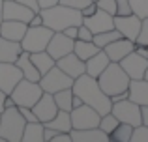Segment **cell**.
Wrapping results in <instances>:
<instances>
[{
    "label": "cell",
    "mask_w": 148,
    "mask_h": 142,
    "mask_svg": "<svg viewBox=\"0 0 148 142\" xmlns=\"http://www.w3.org/2000/svg\"><path fill=\"white\" fill-rule=\"evenodd\" d=\"M71 142H109L111 137L103 133L99 127H90V129H71L69 131Z\"/></svg>",
    "instance_id": "d6986e66"
},
{
    "label": "cell",
    "mask_w": 148,
    "mask_h": 142,
    "mask_svg": "<svg viewBox=\"0 0 148 142\" xmlns=\"http://www.w3.org/2000/svg\"><path fill=\"white\" fill-rule=\"evenodd\" d=\"M30 60L34 62L36 69L40 71V75L47 73L53 66H56V60L49 54L47 51H40V52H30Z\"/></svg>",
    "instance_id": "484cf974"
},
{
    "label": "cell",
    "mask_w": 148,
    "mask_h": 142,
    "mask_svg": "<svg viewBox=\"0 0 148 142\" xmlns=\"http://www.w3.org/2000/svg\"><path fill=\"white\" fill-rule=\"evenodd\" d=\"M4 99H6V94H4V92L0 90V112L4 110Z\"/></svg>",
    "instance_id": "816d5d0a"
},
{
    "label": "cell",
    "mask_w": 148,
    "mask_h": 142,
    "mask_svg": "<svg viewBox=\"0 0 148 142\" xmlns=\"http://www.w3.org/2000/svg\"><path fill=\"white\" fill-rule=\"evenodd\" d=\"M54 103H56L58 110H71L73 109V90L71 88H64V90H58L53 94Z\"/></svg>",
    "instance_id": "f1b7e54d"
},
{
    "label": "cell",
    "mask_w": 148,
    "mask_h": 142,
    "mask_svg": "<svg viewBox=\"0 0 148 142\" xmlns=\"http://www.w3.org/2000/svg\"><path fill=\"white\" fill-rule=\"evenodd\" d=\"M127 97H130V90H124V92H120V94H114V95H111V103L122 101V99H127Z\"/></svg>",
    "instance_id": "f6af8a7d"
},
{
    "label": "cell",
    "mask_w": 148,
    "mask_h": 142,
    "mask_svg": "<svg viewBox=\"0 0 148 142\" xmlns=\"http://www.w3.org/2000/svg\"><path fill=\"white\" fill-rule=\"evenodd\" d=\"M135 43H139V45H146V47H148V17H146V19H143L141 32H139L137 39H135Z\"/></svg>",
    "instance_id": "d590c367"
},
{
    "label": "cell",
    "mask_w": 148,
    "mask_h": 142,
    "mask_svg": "<svg viewBox=\"0 0 148 142\" xmlns=\"http://www.w3.org/2000/svg\"><path fill=\"white\" fill-rule=\"evenodd\" d=\"M69 116H71V129H90L98 127L101 114L96 109H92L90 105L83 103V105L69 110Z\"/></svg>",
    "instance_id": "9c48e42d"
},
{
    "label": "cell",
    "mask_w": 148,
    "mask_h": 142,
    "mask_svg": "<svg viewBox=\"0 0 148 142\" xmlns=\"http://www.w3.org/2000/svg\"><path fill=\"white\" fill-rule=\"evenodd\" d=\"M56 66L60 67L64 73H68V75L71 77L73 80H75L77 77L84 75V60H81L73 51L69 52V54L58 58V60H56Z\"/></svg>",
    "instance_id": "ac0fdd59"
},
{
    "label": "cell",
    "mask_w": 148,
    "mask_h": 142,
    "mask_svg": "<svg viewBox=\"0 0 148 142\" xmlns=\"http://www.w3.org/2000/svg\"><path fill=\"white\" fill-rule=\"evenodd\" d=\"M53 30L45 24H40V26H28L21 39V49L26 52H40V51H45L47 49V43L49 39L53 37Z\"/></svg>",
    "instance_id": "8992f818"
},
{
    "label": "cell",
    "mask_w": 148,
    "mask_h": 142,
    "mask_svg": "<svg viewBox=\"0 0 148 142\" xmlns=\"http://www.w3.org/2000/svg\"><path fill=\"white\" fill-rule=\"evenodd\" d=\"M2 4H4V0H0V24H2V21H4V17H2Z\"/></svg>",
    "instance_id": "f5cc1de1"
},
{
    "label": "cell",
    "mask_w": 148,
    "mask_h": 142,
    "mask_svg": "<svg viewBox=\"0 0 148 142\" xmlns=\"http://www.w3.org/2000/svg\"><path fill=\"white\" fill-rule=\"evenodd\" d=\"M38 82H40L41 90L49 92V94H54V92H58V90H64V88H71L73 86V79L68 75V73L62 71L58 66H53L47 73H43Z\"/></svg>",
    "instance_id": "52a82bcc"
},
{
    "label": "cell",
    "mask_w": 148,
    "mask_h": 142,
    "mask_svg": "<svg viewBox=\"0 0 148 142\" xmlns=\"http://www.w3.org/2000/svg\"><path fill=\"white\" fill-rule=\"evenodd\" d=\"M98 51H99V47L94 43V41L75 39V43H73V52H75V54L79 56L81 60H84V62H86V60L90 58V56H94Z\"/></svg>",
    "instance_id": "83f0119b"
},
{
    "label": "cell",
    "mask_w": 148,
    "mask_h": 142,
    "mask_svg": "<svg viewBox=\"0 0 148 142\" xmlns=\"http://www.w3.org/2000/svg\"><path fill=\"white\" fill-rule=\"evenodd\" d=\"M92 37H94V34L88 30V26H84L83 22L79 24V28H77V39H83V41H92Z\"/></svg>",
    "instance_id": "74e56055"
},
{
    "label": "cell",
    "mask_w": 148,
    "mask_h": 142,
    "mask_svg": "<svg viewBox=\"0 0 148 142\" xmlns=\"http://www.w3.org/2000/svg\"><path fill=\"white\" fill-rule=\"evenodd\" d=\"M131 13H135L137 17L146 19L148 17V0H130Z\"/></svg>",
    "instance_id": "d6a6232c"
},
{
    "label": "cell",
    "mask_w": 148,
    "mask_h": 142,
    "mask_svg": "<svg viewBox=\"0 0 148 142\" xmlns=\"http://www.w3.org/2000/svg\"><path fill=\"white\" fill-rule=\"evenodd\" d=\"M60 4H64V6H69V7H75V10H83L84 6H86L88 2H92V0H58Z\"/></svg>",
    "instance_id": "f35d334b"
},
{
    "label": "cell",
    "mask_w": 148,
    "mask_h": 142,
    "mask_svg": "<svg viewBox=\"0 0 148 142\" xmlns=\"http://www.w3.org/2000/svg\"><path fill=\"white\" fill-rule=\"evenodd\" d=\"M19 110H21L23 118H25L26 122H40V120L36 118V114H34L32 109H28V107H19Z\"/></svg>",
    "instance_id": "ab89813d"
},
{
    "label": "cell",
    "mask_w": 148,
    "mask_h": 142,
    "mask_svg": "<svg viewBox=\"0 0 148 142\" xmlns=\"http://www.w3.org/2000/svg\"><path fill=\"white\" fill-rule=\"evenodd\" d=\"M133 49H135V41L126 39V37H118V39L111 41L109 45H105L103 51L107 52V56H109L111 62H120V60H122L126 54H130Z\"/></svg>",
    "instance_id": "e0dca14e"
},
{
    "label": "cell",
    "mask_w": 148,
    "mask_h": 142,
    "mask_svg": "<svg viewBox=\"0 0 148 142\" xmlns=\"http://www.w3.org/2000/svg\"><path fill=\"white\" fill-rule=\"evenodd\" d=\"M118 124H120L118 118H116L112 112H107V114H101V116H99V124H98V127H99L103 133H107V135L111 137V133L116 129V125H118Z\"/></svg>",
    "instance_id": "1f68e13d"
},
{
    "label": "cell",
    "mask_w": 148,
    "mask_h": 142,
    "mask_svg": "<svg viewBox=\"0 0 148 142\" xmlns=\"http://www.w3.org/2000/svg\"><path fill=\"white\" fill-rule=\"evenodd\" d=\"M143 79H145V80H148V67L145 69V75H143Z\"/></svg>",
    "instance_id": "db71d44e"
},
{
    "label": "cell",
    "mask_w": 148,
    "mask_h": 142,
    "mask_svg": "<svg viewBox=\"0 0 148 142\" xmlns=\"http://www.w3.org/2000/svg\"><path fill=\"white\" fill-rule=\"evenodd\" d=\"M73 43H75V39L68 37L64 32H54L53 37L49 39L45 51H47L54 60H58V58H62V56L69 54V52L73 51Z\"/></svg>",
    "instance_id": "5bb4252c"
},
{
    "label": "cell",
    "mask_w": 148,
    "mask_h": 142,
    "mask_svg": "<svg viewBox=\"0 0 148 142\" xmlns=\"http://www.w3.org/2000/svg\"><path fill=\"white\" fill-rule=\"evenodd\" d=\"M114 15L107 13L103 10H96L92 15L88 17H83V24L88 26L92 34H99V32H107V30H112L114 28V21H112Z\"/></svg>",
    "instance_id": "7c38bea8"
},
{
    "label": "cell",
    "mask_w": 148,
    "mask_h": 142,
    "mask_svg": "<svg viewBox=\"0 0 148 142\" xmlns=\"http://www.w3.org/2000/svg\"><path fill=\"white\" fill-rule=\"evenodd\" d=\"M17 2H21L23 6L30 7L32 11H40V4H38V0H17Z\"/></svg>",
    "instance_id": "ee69618b"
},
{
    "label": "cell",
    "mask_w": 148,
    "mask_h": 142,
    "mask_svg": "<svg viewBox=\"0 0 148 142\" xmlns=\"http://www.w3.org/2000/svg\"><path fill=\"white\" fill-rule=\"evenodd\" d=\"M118 37H122V36H120V32H118L116 28H112V30H107V32H99V34H94V37H92V41H94V43L98 45L99 49H103L105 45H109L111 41L118 39Z\"/></svg>",
    "instance_id": "4dcf8cb0"
},
{
    "label": "cell",
    "mask_w": 148,
    "mask_h": 142,
    "mask_svg": "<svg viewBox=\"0 0 148 142\" xmlns=\"http://www.w3.org/2000/svg\"><path fill=\"white\" fill-rule=\"evenodd\" d=\"M40 24H43V17H41L40 11H36V13L32 15V19L28 21V26H40Z\"/></svg>",
    "instance_id": "7bdbcfd3"
},
{
    "label": "cell",
    "mask_w": 148,
    "mask_h": 142,
    "mask_svg": "<svg viewBox=\"0 0 148 142\" xmlns=\"http://www.w3.org/2000/svg\"><path fill=\"white\" fill-rule=\"evenodd\" d=\"M96 6H98V10H103L111 15H116V2L114 0H96Z\"/></svg>",
    "instance_id": "e575fe53"
},
{
    "label": "cell",
    "mask_w": 148,
    "mask_h": 142,
    "mask_svg": "<svg viewBox=\"0 0 148 142\" xmlns=\"http://www.w3.org/2000/svg\"><path fill=\"white\" fill-rule=\"evenodd\" d=\"M92 2H96V0H92Z\"/></svg>",
    "instance_id": "11a10c76"
},
{
    "label": "cell",
    "mask_w": 148,
    "mask_h": 142,
    "mask_svg": "<svg viewBox=\"0 0 148 142\" xmlns=\"http://www.w3.org/2000/svg\"><path fill=\"white\" fill-rule=\"evenodd\" d=\"M77 28H79V26H68V28H64L62 32L68 37H71V39H77Z\"/></svg>",
    "instance_id": "bcb514c9"
},
{
    "label": "cell",
    "mask_w": 148,
    "mask_h": 142,
    "mask_svg": "<svg viewBox=\"0 0 148 142\" xmlns=\"http://www.w3.org/2000/svg\"><path fill=\"white\" fill-rule=\"evenodd\" d=\"M41 17H43V24L49 26L53 32H62L68 26H79L83 22V13L81 10L64 6V4H54L51 7L40 10Z\"/></svg>",
    "instance_id": "7a4b0ae2"
},
{
    "label": "cell",
    "mask_w": 148,
    "mask_h": 142,
    "mask_svg": "<svg viewBox=\"0 0 148 142\" xmlns=\"http://www.w3.org/2000/svg\"><path fill=\"white\" fill-rule=\"evenodd\" d=\"M26 120L23 118L19 107H8L0 112V137L6 142H21Z\"/></svg>",
    "instance_id": "3957f363"
},
{
    "label": "cell",
    "mask_w": 148,
    "mask_h": 142,
    "mask_svg": "<svg viewBox=\"0 0 148 142\" xmlns=\"http://www.w3.org/2000/svg\"><path fill=\"white\" fill-rule=\"evenodd\" d=\"M45 127H51L58 133H69L71 131V116L68 110H58L49 122H45Z\"/></svg>",
    "instance_id": "d4e9b609"
},
{
    "label": "cell",
    "mask_w": 148,
    "mask_h": 142,
    "mask_svg": "<svg viewBox=\"0 0 148 142\" xmlns=\"http://www.w3.org/2000/svg\"><path fill=\"white\" fill-rule=\"evenodd\" d=\"M141 120H143L145 125H148V105L141 107Z\"/></svg>",
    "instance_id": "c3c4849f"
},
{
    "label": "cell",
    "mask_w": 148,
    "mask_h": 142,
    "mask_svg": "<svg viewBox=\"0 0 148 142\" xmlns=\"http://www.w3.org/2000/svg\"><path fill=\"white\" fill-rule=\"evenodd\" d=\"M21 142H43V124L41 122H26Z\"/></svg>",
    "instance_id": "4316f807"
},
{
    "label": "cell",
    "mask_w": 148,
    "mask_h": 142,
    "mask_svg": "<svg viewBox=\"0 0 148 142\" xmlns=\"http://www.w3.org/2000/svg\"><path fill=\"white\" fill-rule=\"evenodd\" d=\"M38 4H40V10H45V7H51L54 4H58V0H38Z\"/></svg>",
    "instance_id": "7dc6e473"
},
{
    "label": "cell",
    "mask_w": 148,
    "mask_h": 142,
    "mask_svg": "<svg viewBox=\"0 0 148 142\" xmlns=\"http://www.w3.org/2000/svg\"><path fill=\"white\" fill-rule=\"evenodd\" d=\"M114 21V28L120 32V36L126 37V39H131L135 41L141 32V24H143V19L137 17L135 13H130V15H114L112 17Z\"/></svg>",
    "instance_id": "30bf717a"
},
{
    "label": "cell",
    "mask_w": 148,
    "mask_h": 142,
    "mask_svg": "<svg viewBox=\"0 0 148 142\" xmlns=\"http://www.w3.org/2000/svg\"><path fill=\"white\" fill-rule=\"evenodd\" d=\"M26 28H28V24L23 21H8V19H4L2 24H0V36L10 41H19L21 43Z\"/></svg>",
    "instance_id": "ffe728a7"
},
{
    "label": "cell",
    "mask_w": 148,
    "mask_h": 142,
    "mask_svg": "<svg viewBox=\"0 0 148 142\" xmlns=\"http://www.w3.org/2000/svg\"><path fill=\"white\" fill-rule=\"evenodd\" d=\"M98 10V6H96V2H88L86 6L81 10V13H83V17H88V15H92L94 11Z\"/></svg>",
    "instance_id": "60d3db41"
},
{
    "label": "cell",
    "mask_w": 148,
    "mask_h": 142,
    "mask_svg": "<svg viewBox=\"0 0 148 142\" xmlns=\"http://www.w3.org/2000/svg\"><path fill=\"white\" fill-rule=\"evenodd\" d=\"M114 2H116V15H130L131 13L130 0H114Z\"/></svg>",
    "instance_id": "8d00e7d4"
},
{
    "label": "cell",
    "mask_w": 148,
    "mask_h": 142,
    "mask_svg": "<svg viewBox=\"0 0 148 142\" xmlns=\"http://www.w3.org/2000/svg\"><path fill=\"white\" fill-rule=\"evenodd\" d=\"M71 90L77 97H81V101H83L84 105H90L92 109H96L99 114L111 112V107H112L111 97L101 90L98 79H94V77L84 73V75L77 77V79L73 80Z\"/></svg>",
    "instance_id": "6da1fadb"
},
{
    "label": "cell",
    "mask_w": 148,
    "mask_h": 142,
    "mask_svg": "<svg viewBox=\"0 0 148 142\" xmlns=\"http://www.w3.org/2000/svg\"><path fill=\"white\" fill-rule=\"evenodd\" d=\"M21 52L23 49L19 41H10L0 36V62H15Z\"/></svg>",
    "instance_id": "cb8c5ba5"
},
{
    "label": "cell",
    "mask_w": 148,
    "mask_h": 142,
    "mask_svg": "<svg viewBox=\"0 0 148 142\" xmlns=\"http://www.w3.org/2000/svg\"><path fill=\"white\" fill-rule=\"evenodd\" d=\"M15 64H17V67L21 69L23 73V79H28V80H40V71L36 69V66H34V62L30 60V52L23 51L21 54L17 56V60H15Z\"/></svg>",
    "instance_id": "7402d4cb"
},
{
    "label": "cell",
    "mask_w": 148,
    "mask_h": 142,
    "mask_svg": "<svg viewBox=\"0 0 148 142\" xmlns=\"http://www.w3.org/2000/svg\"><path fill=\"white\" fill-rule=\"evenodd\" d=\"M131 142H148V125H135L131 133Z\"/></svg>",
    "instance_id": "836d02e7"
},
{
    "label": "cell",
    "mask_w": 148,
    "mask_h": 142,
    "mask_svg": "<svg viewBox=\"0 0 148 142\" xmlns=\"http://www.w3.org/2000/svg\"><path fill=\"white\" fill-rule=\"evenodd\" d=\"M131 133H133V125L120 122L116 129L111 133V140L114 142H131Z\"/></svg>",
    "instance_id": "f546056e"
},
{
    "label": "cell",
    "mask_w": 148,
    "mask_h": 142,
    "mask_svg": "<svg viewBox=\"0 0 148 142\" xmlns=\"http://www.w3.org/2000/svg\"><path fill=\"white\" fill-rule=\"evenodd\" d=\"M41 94H43V90H41L38 80L21 79L8 95L13 99L15 107H28V109H32L34 103L41 97Z\"/></svg>",
    "instance_id": "5b68a950"
},
{
    "label": "cell",
    "mask_w": 148,
    "mask_h": 142,
    "mask_svg": "<svg viewBox=\"0 0 148 142\" xmlns=\"http://www.w3.org/2000/svg\"><path fill=\"white\" fill-rule=\"evenodd\" d=\"M15 103H13V99L10 97V95H6V99H4V109H8V107H13Z\"/></svg>",
    "instance_id": "681fc988"
},
{
    "label": "cell",
    "mask_w": 148,
    "mask_h": 142,
    "mask_svg": "<svg viewBox=\"0 0 148 142\" xmlns=\"http://www.w3.org/2000/svg\"><path fill=\"white\" fill-rule=\"evenodd\" d=\"M130 99L135 101L137 105L145 107L148 105V80H130Z\"/></svg>",
    "instance_id": "603a6c76"
},
{
    "label": "cell",
    "mask_w": 148,
    "mask_h": 142,
    "mask_svg": "<svg viewBox=\"0 0 148 142\" xmlns=\"http://www.w3.org/2000/svg\"><path fill=\"white\" fill-rule=\"evenodd\" d=\"M34 13L36 11L23 6L17 0H4V4H2V17L8 19V21H23L28 24V21L32 19Z\"/></svg>",
    "instance_id": "9a60e30c"
},
{
    "label": "cell",
    "mask_w": 148,
    "mask_h": 142,
    "mask_svg": "<svg viewBox=\"0 0 148 142\" xmlns=\"http://www.w3.org/2000/svg\"><path fill=\"white\" fill-rule=\"evenodd\" d=\"M111 112L118 118V122L130 124V125H133V127L143 124V120H141V105H137L135 101H131L130 97L112 103Z\"/></svg>",
    "instance_id": "ba28073f"
},
{
    "label": "cell",
    "mask_w": 148,
    "mask_h": 142,
    "mask_svg": "<svg viewBox=\"0 0 148 142\" xmlns=\"http://www.w3.org/2000/svg\"><path fill=\"white\" fill-rule=\"evenodd\" d=\"M23 79V73L15 62H0V90L4 94H10L15 84Z\"/></svg>",
    "instance_id": "4fadbf2b"
},
{
    "label": "cell",
    "mask_w": 148,
    "mask_h": 142,
    "mask_svg": "<svg viewBox=\"0 0 148 142\" xmlns=\"http://www.w3.org/2000/svg\"><path fill=\"white\" fill-rule=\"evenodd\" d=\"M32 110H34L36 118L41 122V124L49 122L51 118H53L54 114L58 112V107H56V103H54L53 94H49V92H43V94H41V97L38 99L36 103H34Z\"/></svg>",
    "instance_id": "2e32d148"
},
{
    "label": "cell",
    "mask_w": 148,
    "mask_h": 142,
    "mask_svg": "<svg viewBox=\"0 0 148 142\" xmlns=\"http://www.w3.org/2000/svg\"><path fill=\"white\" fill-rule=\"evenodd\" d=\"M79 105H83V101H81V97H77V95L73 94V109H75V107H79Z\"/></svg>",
    "instance_id": "f907efd6"
},
{
    "label": "cell",
    "mask_w": 148,
    "mask_h": 142,
    "mask_svg": "<svg viewBox=\"0 0 148 142\" xmlns=\"http://www.w3.org/2000/svg\"><path fill=\"white\" fill-rule=\"evenodd\" d=\"M109 62H111V60H109L107 52H105L103 49H99L94 56H90V58L84 62V73L94 77V79H98L101 73H103V69L109 66Z\"/></svg>",
    "instance_id": "44dd1931"
},
{
    "label": "cell",
    "mask_w": 148,
    "mask_h": 142,
    "mask_svg": "<svg viewBox=\"0 0 148 142\" xmlns=\"http://www.w3.org/2000/svg\"><path fill=\"white\" fill-rule=\"evenodd\" d=\"M130 77L127 73L122 69L118 62H109V66L103 69V73L98 77V82L101 86V90L111 97L114 94H120V92L127 90L130 88Z\"/></svg>",
    "instance_id": "277c9868"
},
{
    "label": "cell",
    "mask_w": 148,
    "mask_h": 142,
    "mask_svg": "<svg viewBox=\"0 0 148 142\" xmlns=\"http://www.w3.org/2000/svg\"><path fill=\"white\" fill-rule=\"evenodd\" d=\"M118 64L122 66V69L127 73V77H130L131 80H141L143 75H145V69L148 67V58H143L141 54L131 51L130 54H126Z\"/></svg>",
    "instance_id": "8fae6325"
},
{
    "label": "cell",
    "mask_w": 148,
    "mask_h": 142,
    "mask_svg": "<svg viewBox=\"0 0 148 142\" xmlns=\"http://www.w3.org/2000/svg\"><path fill=\"white\" fill-rule=\"evenodd\" d=\"M51 142H71V137H69V133H56L51 139Z\"/></svg>",
    "instance_id": "b9f144b4"
}]
</instances>
